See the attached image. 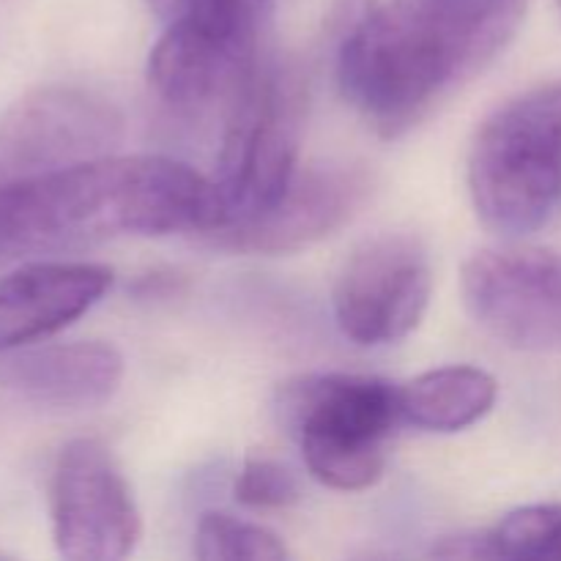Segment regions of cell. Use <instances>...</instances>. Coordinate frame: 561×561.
Listing matches in <instances>:
<instances>
[{
	"instance_id": "7",
	"label": "cell",
	"mask_w": 561,
	"mask_h": 561,
	"mask_svg": "<svg viewBox=\"0 0 561 561\" xmlns=\"http://www.w3.org/2000/svg\"><path fill=\"white\" fill-rule=\"evenodd\" d=\"M124 115L82 85H42L16 99L0 118V179L69 168L115 153Z\"/></svg>"
},
{
	"instance_id": "6",
	"label": "cell",
	"mask_w": 561,
	"mask_h": 561,
	"mask_svg": "<svg viewBox=\"0 0 561 561\" xmlns=\"http://www.w3.org/2000/svg\"><path fill=\"white\" fill-rule=\"evenodd\" d=\"M53 540L64 559H126L140 542L135 493L110 449L96 438H75L60 449L49 485Z\"/></svg>"
},
{
	"instance_id": "17",
	"label": "cell",
	"mask_w": 561,
	"mask_h": 561,
	"mask_svg": "<svg viewBox=\"0 0 561 561\" xmlns=\"http://www.w3.org/2000/svg\"><path fill=\"white\" fill-rule=\"evenodd\" d=\"M236 502L255 510H283L299 502L294 471L272 458H247L233 482Z\"/></svg>"
},
{
	"instance_id": "3",
	"label": "cell",
	"mask_w": 561,
	"mask_h": 561,
	"mask_svg": "<svg viewBox=\"0 0 561 561\" xmlns=\"http://www.w3.org/2000/svg\"><path fill=\"white\" fill-rule=\"evenodd\" d=\"M466 181L482 225L502 236L540 230L561 203V80L499 104L477 129Z\"/></svg>"
},
{
	"instance_id": "13",
	"label": "cell",
	"mask_w": 561,
	"mask_h": 561,
	"mask_svg": "<svg viewBox=\"0 0 561 561\" xmlns=\"http://www.w3.org/2000/svg\"><path fill=\"white\" fill-rule=\"evenodd\" d=\"M496 398V378L471 365L436 367L400 387L403 422L427 433H458L477 425L491 414Z\"/></svg>"
},
{
	"instance_id": "2",
	"label": "cell",
	"mask_w": 561,
	"mask_h": 561,
	"mask_svg": "<svg viewBox=\"0 0 561 561\" xmlns=\"http://www.w3.org/2000/svg\"><path fill=\"white\" fill-rule=\"evenodd\" d=\"M531 0H387L345 36L337 82L383 137L420 124L518 33Z\"/></svg>"
},
{
	"instance_id": "16",
	"label": "cell",
	"mask_w": 561,
	"mask_h": 561,
	"mask_svg": "<svg viewBox=\"0 0 561 561\" xmlns=\"http://www.w3.org/2000/svg\"><path fill=\"white\" fill-rule=\"evenodd\" d=\"M195 557L203 561H283L290 557L283 537L230 513H203L195 526Z\"/></svg>"
},
{
	"instance_id": "15",
	"label": "cell",
	"mask_w": 561,
	"mask_h": 561,
	"mask_svg": "<svg viewBox=\"0 0 561 561\" xmlns=\"http://www.w3.org/2000/svg\"><path fill=\"white\" fill-rule=\"evenodd\" d=\"M148 5L164 25L179 22L252 47L272 11V0H148Z\"/></svg>"
},
{
	"instance_id": "18",
	"label": "cell",
	"mask_w": 561,
	"mask_h": 561,
	"mask_svg": "<svg viewBox=\"0 0 561 561\" xmlns=\"http://www.w3.org/2000/svg\"><path fill=\"white\" fill-rule=\"evenodd\" d=\"M557 3H559V14H561V0H557Z\"/></svg>"
},
{
	"instance_id": "8",
	"label": "cell",
	"mask_w": 561,
	"mask_h": 561,
	"mask_svg": "<svg viewBox=\"0 0 561 561\" xmlns=\"http://www.w3.org/2000/svg\"><path fill=\"white\" fill-rule=\"evenodd\" d=\"M431 294L425 244L409 233H381L345 261L334 285V321L356 345L398 343L420 327Z\"/></svg>"
},
{
	"instance_id": "12",
	"label": "cell",
	"mask_w": 561,
	"mask_h": 561,
	"mask_svg": "<svg viewBox=\"0 0 561 561\" xmlns=\"http://www.w3.org/2000/svg\"><path fill=\"white\" fill-rule=\"evenodd\" d=\"M124 381V356L99 340L0 354V394L44 411L99 409Z\"/></svg>"
},
{
	"instance_id": "14",
	"label": "cell",
	"mask_w": 561,
	"mask_h": 561,
	"mask_svg": "<svg viewBox=\"0 0 561 561\" xmlns=\"http://www.w3.org/2000/svg\"><path fill=\"white\" fill-rule=\"evenodd\" d=\"M482 559L561 561V502L526 504L480 531Z\"/></svg>"
},
{
	"instance_id": "9",
	"label": "cell",
	"mask_w": 561,
	"mask_h": 561,
	"mask_svg": "<svg viewBox=\"0 0 561 561\" xmlns=\"http://www.w3.org/2000/svg\"><path fill=\"white\" fill-rule=\"evenodd\" d=\"M466 310L524 351L561 348V255L546 250H482L460 274Z\"/></svg>"
},
{
	"instance_id": "4",
	"label": "cell",
	"mask_w": 561,
	"mask_h": 561,
	"mask_svg": "<svg viewBox=\"0 0 561 561\" xmlns=\"http://www.w3.org/2000/svg\"><path fill=\"white\" fill-rule=\"evenodd\" d=\"M277 416L299 442L312 480L359 493L387 469V444L403 425L400 389L383 378L312 373L283 383Z\"/></svg>"
},
{
	"instance_id": "11",
	"label": "cell",
	"mask_w": 561,
	"mask_h": 561,
	"mask_svg": "<svg viewBox=\"0 0 561 561\" xmlns=\"http://www.w3.org/2000/svg\"><path fill=\"white\" fill-rule=\"evenodd\" d=\"M113 283V268L85 261H42L0 277V354L64 332L91 312Z\"/></svg>"
},
{
	"instance_id": "1",
	"label": "cell",
	"mask_w": 561,
	"mask_h": 561,
	"mask_svg": "<svg viewBox=\"0 0 561 561\" xmlns=\"http://www.w3.org/2000/svg\"><path fill=\"white\" fill-rule=\"evenodd\" d=\"M225 225L208 175L170 157H110L0 179V263L113 236L211 233Z\"/></svg>"
},
{
	"instance_id": "10",
	"label": "cell",
	"mask_w": 561,
	"mask_h": 561,
	"mask_svg": "<svg viewBox=\"0 0 561 561\" xmlns=\"http://www.w3.org/2000/svg\"><path fill=\"white\" fill-rule=\"evenodd\" d=\"M370 190V173L362 164L318 162L296 170L288 190L266 211L206 236L219 250L241 255H290L345 228Z\"/></svg>"
},
{
	"instance_id": "5",
	"label": "cell",
	"mask_w": 561,
	"mask_h": 561,
	"mask_svg": "<svg viewBox=\"0 0 561 561\" xmlns=\"http://www.w3.org/2000/svg\"><path fill=\"white\" fill-rule=\"evenodd\" d=\"M305 110V80L290 66L255 64L236 88L214 175L225 225L257 217L288 190L299 170Z\"/></svg>"
}]
</instances>
